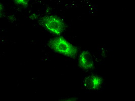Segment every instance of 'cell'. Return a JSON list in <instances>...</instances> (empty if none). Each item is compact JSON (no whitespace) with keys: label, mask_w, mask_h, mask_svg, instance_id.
I'll return each mask as SVG.
<instances>
[{"label":"cell","mask_w":135,"mask_h":101,"mask_svg":"<svg viewBox=\"0 0 135 101\" xmlns=\"http://www.w3.org/2000/svg\"><path fill=\"white\" fill-rule=\"evenodd\" d=\"M48 45L55 53L66 57L75 58L78 54L77 48L62 37L51 40Z\"/></svg>","instance_id":"obj_1"},{"label":"cell","mask_w":135,"mask_h":101,"mask_svg":"<svg viewBox=\"0 0 135 101\" xmlns=\"http://www.w3.org/2000/svg\"><path fill=\"white\" fill-rule=\"evenodd\" d=\"M41 22L48 31L57 35L62 34L66 28V25L64 22L55 16L44 17L42 19Z\"/></svg>","instance_id":"obj_2"},{"label":"cell","mask_w":135,"mask_h":101,"mask_svg":"<svg viewBox=\"0 0 135 101\" xmlns=\"http://www.w3.org/2000/svg\"><path fill=\"white\" fill-rule=\"evenodd\" d=\"M103 79L101 77L95 75H89L85 78L84 87L89 90L95 91L101 87Z\"/></svg>","instance_id":"obj_3"},{"label":"cell","mask_w":135,"mask_h":101,"mask_svg":"<svg viewBox=\"0 0 135 101\" xmlns=\"http://www.w3.org/2000/svg\"><path fill=\"white\" fill-rule=\"evenodd\" d=\"M79 66L84 70L91 69L94 67L93 56L88 51H84L80 54L79 59Z\"/></svg>","instance_id":"obj_4"},{"label":"cell","mask_w":135,"mask_h":101,"mask_svg":"<svg viewBox=\"0 0 135 101\" xmlns=\"http://www.w3.org/2000/svg\"><path fill=\"white\" fill-rule=\"evenodd\" d=\"M15 4L18 5L22 6L23 7H27L28 5V1H25V0H15L14 1Z\"/></svg>","instance_id":"obj_5"},{"label":"cell","mask_w":135,"mask_h":101,"mask_svg":"<svg viewBox=\"0 0 135 101\" xmlns=\"http://www.w3.org/2000/svg\"><path fill=\"white\" fill-rule=\"evenodd\" d=\"M77 100V98H64L63 100H61L62 101H76Z\"/></svg>","instance_id":"obj_6"}]
</instances>
